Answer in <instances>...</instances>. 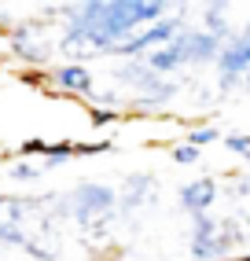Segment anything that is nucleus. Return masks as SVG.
Instances as JSON below:
<instances>
[{"label":"nucleus","mask_w":250,"mask_h":261,"mask_svg":"<svg viewBox=\"0 0 250 261\" xmlns=\"http://www.w3.org/2000/svg\"><path fill=\"white\" fill-rule=\"evenodd\" d=\"M48 151V166H56L59 159H66V154H70V147L66 144H56V147H44Z\"/></svg>","instance_id":"nucleus-14"},{"label":"nucleus","mask_w":250,"mask_h":261,"mask_svg":"<svg viewBox=\"0 0 250 261\" xmlns=\"http://www.w3.org/2000/svg\"><path fill=\"white\" fill-rule=\"evenodd\" d=\"M221 85L224 89H232L236 85V77L243 74V70H250V26H246V33L239 41H232V48H224L221 51Z\"/></svg>","instance_id":"nucleus-4"},{"label":"nucleus","mask_w":250,"mask_h":261,"mask_svg":"<svg viewBox=\"0 0 250 261\" xmlns=\"http://www.w3.org/2000/svg\"><path fill=\"white\" fill-rule=\"evenodd\" d=\"M118 77H125V81H133V85H140L147 96L140 99L144 107H155V103H162V99H169L173 96V85L169 81H162L155 70H147V66H129L125 74H118Z\"/></svg>","instance_id":"nucleus-5"},{"label":"nucleus","mask_w":250,"mask_h":261,"mask_svg":"<svg viewBox=\"0 0 250 261\" xmlns=\"http://www.w3.org/2000/svg\"><path fill=\"white\" fill-rule=\"evenodd\" d=\"M210 30H213V37H217V41L224 37V19H221V8H210V11H206V33H210Z\"/></svg>","instance_id":"nucleus-10"},{"label":"nucleus","mask_w":250,"mask_h":261,"mask_svg":"<svg viewBox=\"0 0 250 261\" xmlns=\"http://www.w3.org/2000/svg\"><path fill=\"white\" fill-rule=\"evenodd\" d=\"M181 30V22H173V19H166V22H158V26H151V30H144L140 37H133V41H125L118 51L121 56H136V51H144V48H151V44H162V41H169L173 33Z\"/></svg>","instance_id":"nucleus-6"},{"label":"nucleus","mask_w":250,"mask_h":261,"mask_svg":"<svg viewBox=\"0 0 250 261\" xmlns=\"http://www.w3.org/2000/svg\"><path fill=\"white\" fill-rule=\"evenodd\" d=\"M224 144L232 147V151H236V154H246V159H250V136H224Z\"/></svg>","instance_id":"nucleus-11"},{"label":"nucleus","mask_w":250,"mask_h":261,"mask_svg":"<svg viewBox=\"0 0 250 261\" xmlns=\"http://www.w3.org/2000/svg\"><path fill=\"white\" fill-rule=\"evenodd\" d=\"M33 210H37V202H22V199H0V239L4 243H19V247H26L33 257L41 261H52L56 254L44 250L37 239H33V224L26 221Z\"/></svg>","instance_id":"nucleus-2"},{"label":"nucleus","mask_w":250,"mask_h":261,"mask_svg":"<svg viewBox=\"0 0 250 261\" xmlns=\"http://www.w3.org/2000/svg\"><path fill=\"white\" fill-rule=\"evenodd\" d=\"M173 159H177V162H184V166H191L195 159H199V151L188 144V147H177V151H173Z\"/></svg>","instance_id":"nucleus-13"},{"label":"nucleus","mask_w":250,"mask_h":261,"mask_svg":"<svg viewBox=\"0 0 250 261\" xmlns=\"http://www.w3.org/2000/svg\"><path fill=\"white\" fill-rule=\"evenodd\" d=\"M217 140V129H195L191 133V147H203V144H213Z\"/></svg>","instance_id":"nucleus-12"},{"label":"nucleus","mask_w":250,"mask_h":261,"mask_svg":"<svg viewBox=\"0 0 250 261\" xmlns=\"http://www.w3.org/2000/svg\"><path fill=\"white\" fill-rule=\"evenodd\" d=\"M66 210L81 224H107V214L114 210V191L103 188V184H85V188H78V195L66 202Z\"/></svg>","instance_id":"nucleus-3"},{"label":"nucleus","mask_w":250,"mask_h":261,"mask_svg":"<svg viewBox=\"0 0 250 261\" xmlns=\"http://www.w3.org/2000/svg\"><path fill=\"white\" fill-rule=\"evenodd\" d=\"M162 15V4H140V0H114V4H85L66 26L63 51L85 56V51H114L136 26H144Z\"/></svg>","instance_id":"nucleus-1"},{"label":"nucleus","mask_w":250,"mask_h":261,"mask_svg":"<svg viewBox=\"0 0 250 261\" xmlns=\"http://www.w3.org/2000/svg\"><path fill=\"white\" fill-rule=\"evenodd\" d=\"M37 173H41L37 166H19V169H11V177L15 180H30V177H37Z\"/></svg>","instance_id":"nucleus-15"},{"label":"nucleus","mask_w":250,"mask_h":261,"mask_svg":"<svg viewBox=\"0 0 250 261\" xmlns=\"http://www.w3.org/2000/svg\"><path fill=\"white\" fill-rule=\"evenodd\" d=\"M151 191H155V180H151V177H129V180H125V199H121V210H133L136 202L155 199Z\"/></svg>","instance_id":"nucleus-8"},{"label":"nucleus","mask_w":250,"mask_h":261,"mask_svg":"<svg viewBox=\"0 0 250 261\" xmlns=\"http://www.w3.org/2000/svg\"><path fill=\"white\" fill-rule=\"evenodd\" d=\"M56 81L63 85V89H70V92H92V77H88V70L85 66H63V70L56 74Z\"/></svg>","instance_id":"nucleus-9"},{"label":"nucleus","mask_w":250,"mask_h":261,"mask_svg":"<svg viewBox=\"0 0 250 261\" xmlns=\"http://www.w3.org/2000/svg\"><path fill=\"white\" fill-rule=\"evenodd\" d=\"M213 195H217L213 180H195V184H188V188L181 191V206H184V210H191L195 217H199V214H206V210H210Z\"/></svg>","instance_id":"nucleus-7"}]
</instances>
